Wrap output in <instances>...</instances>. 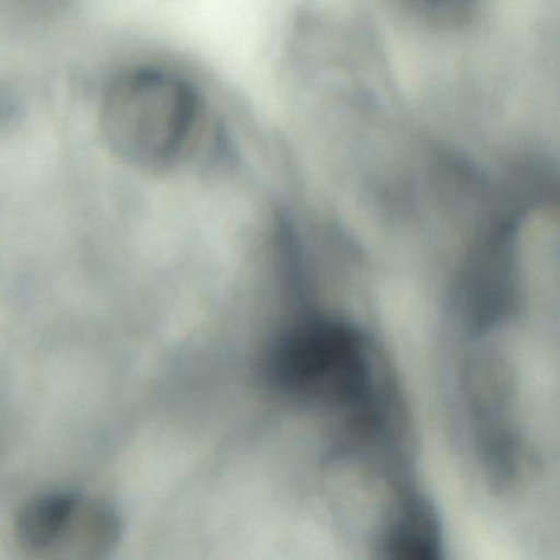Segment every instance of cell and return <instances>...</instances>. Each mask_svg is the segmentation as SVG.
Here are the masks:
<instances>
[{"mask_svg":"<svg viewBox=\"0 0 560 560\" xmlns=\"http://www.w3.org/2000/svg\"><path fill=\"white\" fill-rule=\"evenodd\" d=\"M211 113L198 83L178 68L132 63L101 90L97 130L114 159L149 176H166L205 149Z\"/></svg>","mask_w":560,"mask_h":560,"instance_id":"6da1fadb","label":"cell"},{"mask_svg":"<svg viewBox=\"0 0 560 560\" xmlns=\"http://www.w3.org/2000/svg\"><path fill=\"white\" fill-rule=\"evenodd\" d=\"M273 375L293 395L347 408H362L373 395L369 347L337 320H307L290 330L275 352Z\"/></svg>","mask_w":560,"mask_h":560,"instance_id":"7a4b0ae2","label":"cell"},{"mask_svg":"<svg viewBox=\"0 0 560 560\" xmlns=\"http://www.w3.org/2000/svg\"><path fill=\"white\" fill-rule=\"evenodd\" d=\"M122 534L119 510L80 491L35 494L19 508L14 520L19 547L37 559H106L119 547Z\"/></svg>","mask_w":560,"mask_h":560,"instance_id":"3957f363","label":"cell"},{"mask_svg":"<svg viewBox=\"0 0 560 560\" xmlns=\"http://www.w3.org/2000/svg\"><path fill=\"white\" fill-rule=\"evenodd\" d=\"M392 556L405 559H431L438 556V533L424 508H411L399 520L395 533L386 544Z\"/></svg>","mask_w":560,"mask_h":560,"instance_id":"277c9868","label":"cell"},{"mask_svg":"<svg viewBox=\"0 0 560 560\" xmlns=\"http://www.w3.org/2000/svg\"><path fill=\"white\" fill-rule=\"evenodd\" d=\"M405 14L428 27L455 31L470 24L481 0H395Z\"/></svg>","mask_w":560,"mask_h":560,"instance_id":"5b68a950","label":"cell"}]
</instances>
